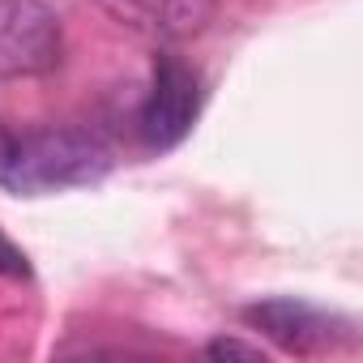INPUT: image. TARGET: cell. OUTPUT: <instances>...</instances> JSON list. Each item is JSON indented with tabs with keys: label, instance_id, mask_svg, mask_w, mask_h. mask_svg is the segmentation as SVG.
<instances>
[{
	"label": "cell",
	"instance_id": "cell-1",
	"mask_svg": "<svg viewBox=\"0 0 363 363\" xmlns=\"http://www.w3.org/2000/svg\"><path fill=\"white\" fill-rule=\"evenodd\" d=\"M111 171V150L90 128H43L13 137L0 150V189L18 197H48L86 189Z\"/></svg>",
	"mask_w": 363,
	"mask_h": 363
},
{
	"label": "cell",
	"instance_id": "cell-2",
	"mask_svg": "<svg viewBox=\"0 0 363 363\" xmlns=\"http://www.w3.org/2000/svg\"><path fill=\"white\" fill-rule=\"evenodd\" d=\"M201 116V77L193 65H184L179 56H158L154 60V77H150V94L141 103L137 128L141 141L150 150H175L193 133Z\"/></svg>",
	"mask_w": 363,
	"mask_h": 363
},
{
	"label": "cell",
	"instance_id": "cell-3",
	"mask_svg": "<svg viewBox=\"0 0 363 363\" xmlns=\"http://www.w3.org/2000/svg\"><path fill=\"white\" fill-rule=\"evenodd\" d=\"M60 56L65 30L43 0H0V77H43Z\"/></svg>",
	"mask_w": 363,
	"mask_h": 363
},
{
	"label": "cell",
	"instance_id": "cell-4",
	"mask_svg": "<svg viewBox=\"0 0 363 363\" xmlns=\"http://www.w3.org/2000/svg\"><path fill=\"white\" fill-rule=\"evenodd\" d=\"M244 320L261 329L269 342H278L286 354H325V350L354 342V329L346 316L325 312L303 299H261L244 308Z\"/></svg>",
	"mask_w": 363,
	"mask_h": 363
},
{
	"label": "cell",
	"instance_id": "cell-5",
	"mask_svg": "<svg viewBox=\"0 0 363 363\" xmlns=\"http://www.w3.org/2000/svg\"><path fill=\"white\" fill-rule=\"evenodd\" d=\"M99 5L128 30L145 35V39H193L201 35L223 0H99Z\"/></svg>",
	"mask_w": 363,
	"mask_h": 363
},
{
	"label": "cell",
	"instance_id": "cell-6",
	"mask_svg": "<svg viewBox=\"0 0 363 363\" xmlns=\"http://www.w3.org/2000/svg\"><path fill=\"white\" fill-rule=\"evenodd\" d=\"M0 274L5 278H30V261H26V252L0 231Z\"/></svg>",
	"mask_w": 363,
	"mask_h": 363
},
{
	"label": "cell",
	"instance_id": "cell-7",
	"mask_svg": "<svg viewBox=\"0 0 363 363\" xmlns=\"http://www.w3.org/2000/svg\"><path fill=\"white\" fill-rule=\"evenodd\" d=\"M206 354H214V359H265L261 346H248V342H240V337H214V342L206 346Z\"/></svg>",
	"mask_w": 363,
	"mask_h": 363
},
{
	"label": "cell",
	"instance_id": "cell-8",
	"mask_svg": "<svg viewBox=\"0 0 363 363\" xmlns=\"http://www.w3.org/2000/svg\"><path fill=\"white\" fill-rule=\"evenodd\" d=\"M5 141H9V133H5V128H0V150H5Z\"/></svg>",
	"mask_w": 363,
	"mask_h": 363
}]
</instances>
